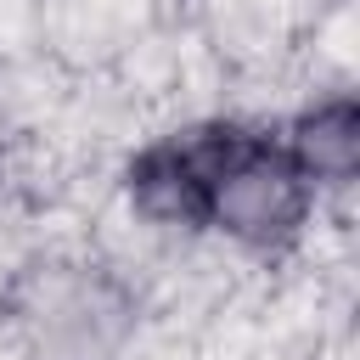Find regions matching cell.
<instances>
[{
  "mask_svg": "<svg viewBox=\"0 0 360 360\" xmlns=\"http://www.w3.org/2000/svg\"><path fill=\"white\" fill-rule=\"evenodd\" d=\"M292 158L304 163V174L315 186H343L354 174V152H360V135H354V101L349 96H332L321 107H309L298 118V129L287 135Z\"/></svg>",
  "mask_w": 360,
  "mask_h": 360,
  "instance_id": "obj_1",
  "label": "cell"
}]
</instances>
